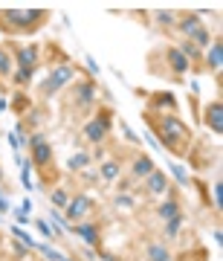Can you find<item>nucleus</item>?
I'll return each instance as SVG.
<instances>
[{"mask_svg": "<svg viewBox=\"0 0 223 261\" xmlns=\"http://www.w3.org/2000/svg\"><path fill=\"white\" fill-rule=\"evenodd\" d=\"M93 212V197L90 195H75V197H70V203L64 206V218L70 221V224H78V221H84L87 215Z\"/></svg>", "mask_w": 223, "mask_h": 261, "instance_id": "nucleus-6", "label": "nucleus"}, {"mask_svg": "<svg viewBox=\"0 0 223 261\" xmlns=\"http://www.w3.org/2000/svg\"><path fill=\"white\" fill-rule=\"evenodd\" d=\"M145 258L148 261H171V252H168V247H162V244H148V247H145Z\"/></svg>", "mask_w": 223, "mask_h": 261, "instance_id": "nucleus-19", "label": "nucleus"}, {"mask_svg": "<svg viewBox=\"0 0 223 261\" xmlns=\"http://www.w3.org/2000/svg\"><path fill=\"white\" fill-rule=\"evenodd\" d=\"M180 226H183V215L174 218V221H165V235L168 238H177V235H180Z\"/></svg>", "mask_w": 223, "mask_h": 261, "instance_id": "nucleus-26", "label": "nucleus"}, {"mask_svg": "<svg viewBox=\"0 0 223 261\" xmlns=\"http://www.w3.org/2000/svg\"><path fill=\"white\" fill-rule=\"evenodd\" d=\"M183 56L188 58V64H197V61H203V49L197 47V44H191V41H186L183 47H177Z\"/></svg>", "mask_w": 223, "mask_h": 261, "instance_id": "nucleus-21", "label": "nucleus"}, {"mask_svg": "<svg viewBox=\"0 0 223 261\" xmlns=\"http://www.w3.org/2000/svg\"><path fill=\"white\" fill-rule=\"evenodd\" d=\"M113 128V111L110 108H99L90 122H84V140L90 142V145H102L107 140V134Z\"/></svg>", "mask_w": 223, "mask_h": 261, "instance_id": "nucleus-4", "label": "nucleus"}, {"mask_svg": "<svg viewBox=\"0 0 223 261\" xmlns=\"http://www.w3.org/2000/svg\"><path fill=\"white\" fill-rule=\"evenodd\" d=\"M38 229L44 232V238H52V235H55V229H49V224H47V221H38Z\"/></svg>", "mask_w": 223, "mask_h": 261, "instance_id": "nucleus-29", "label": "nucleus"}, {"mask_svg": "<svg viewBox=\"0 0 223 261\" xmlns=\"http://www.w3.org/2000/svg\"><path fill=\"white\" fill-rule=\"evenodd\" d=\"M203 122H206V128L214 130V134H220V130H223V102H220V99H212V102L206 105Z\"/></svg>", "mask_w": 223, "mask_h": 261, "instance_id": "nucleus-9", "label": "nucleus"}, {"mask_svg": "<svg viewBox=\"0 0 223 261\" xmlns=\"http://www.w3.org/2000/svg\"><path fill=\"white\" fill-rule=\"evenodd\" d=\"M6 209H9V203H6V200L0 197V212H6Z\"/></svg>", "mask_w": 223, "mask_h": 261, "instance_id": "nucleus-32", "label": "nucleus"}, {"mask_svg": "<svg viewBox=\"0 0 223 261\" xmlns=\"http://www.w3.org/2000/svg\"><path fill=\"white\" fill-rule=\"evenodd\" d=\"M0 252H3V235H0Z\"/></svg>", "mask_w": 223, "mask_h": 261, "instance_id": "nucleus-33", "label": "nucleus"}, {"mask_svg": "<svg viewBox=\"0 0 223 261\" xmlns=\"http://www.w3.org/2000/svg\"><path fill=\"white\" fill-rule=\"evenodd\" d=\"M203 61H206V70H212L214 75H220V67H223V44H220V38H214V44L206 47Z\"/></svg>", "mask_w": 223, "mask_h": 261, "instance_id": "nucleus-12", "label": "nucleus"}, {"mask_svg": "<svg viewBox=\"0 0 223 261\" xmlns=\"http://www.w3.org/2000/svg\"><path fill=\"white\" fill-rule=\"evenodd\" d=\"M12 67H15V56L6 47H0V82H9L12 79V73H15Z\"/></svg>", "mask_w": 223, "mask_h": 261, "instance_id": "nucleus-18", "label": "nucleus"}, {"mask_svg": "<svg viewBox=\"0 0 223 261\" xmlns=\"http://www.w3.org/2000/svg\"><path fill=\"white\" fill-rule=\"evenodd\" d=\"M49 20L47 9H0V32L6 35H32Z\"/></svg>", "mask_w": 223, "mask_h": 261, "instance_id": "nucleus-2", "label": "nucleus"}, {"mask_svg": "<svg viewBox=\"0 0 223 261\" xmlns=\"http://www.w3.org/2000/svg\"><path fill=\"white\" fill-rule=\"evenodd\" d=\"M29 154H32V166L41 171L44 183H55L58 171H55V160H52V145L44 134H35L29 137Z\"/></svg>", "mask_w": 223, "mask_h": 261, "instance_id": "nucleus-3", "label": "nucleus"}, {"mask_svg": "<svg viewBox=\"0 0 223 261\" xmlns=\"http://www.w3.org/2000/svg\"><path fill=\"white\" fill-rule=\"evenodd\" d=\"M154 160L148 157V154H136V160H133V168H130V174H133V180H145L154 171Z\"/></svg>", "mask_w": 223, "mask_h": 261, "instance_id": "nucleus-16", "label": "nucleus"}, {"mask_svg": "<svg viewBox=\"0 0 223 261\" xmlns=\"http://www.w3.org/2000/svg\"><path fill=\"white\" fill-rule=\"evenodd\" d=\"M70 229H73L78 238H84V241L90 244V247H99V244H102V229H99V224H90V221H78V224H70Z\"/></svg>", "mask_w": 223, "mask_h": 261, "instance_id": "nucleus-11", "label": "nucleus"}, {"mask_svg": "<svg viewBox=\"0 0 223 261\" xmlns=\"http://www.w3.org/2000/svg\"><path fill=\"white\" fill-rule=\"evenodd\" d=\"M142 183H145V189H142L145 195H165V192H168V177L159 171V168H154Z\"/></svg>", "mask_w": 223, "mask_h": 261, "instance_id": "nucleus-14", "label": "nucleus"}, {"mask_svg": "<svg viewBox=\"0 0 223 261\" xmlns=\"http://www.w3.org/2000/svg\"><path fill=\"white\" fill-rule=\"evenodd\" d=\"M154 18L159 20V27H177V15L174 12H157Z\"/></svg>", "mask_w": 223, "mask_h": 261, "instance_id": "nucleus-27", "label": "nucleus"}, {"mask_svg": "<svg viewBox=\"0 0 223 261\" xmlns=\"http://www.w3.org/2000/svg\"><path fill=\"white\" fill-rule=\"evenodd\" d=\"M220 192H223V183L217 180V183H214V197H212V203H214V212H220Z\"/></svg>", "mask_w": 223, "mask_h": 261, "instance_id": "nucleus-28", "label": "nucleus"}, {"mask_svg": "<svg viewBox=\"0 0 223 261\" xmlns=\"http://www.w3.org/2000/svg\"><path fill=\"white\" fill-rule=\"evenodd\" d=\"M145 122L151 125V130L157 134V140L162 142V148H168L174 157H186L191 154V130L186 122H180V116L174 113H145Z\"/></svg>", "mask_w": 223, "mask_h": 261, "instance_id": "nucleus-1", "label": "nucleus"}, {"mask_svg": "<svg viewBox=\"0 0 223 261\" xmlns=\"http://www.w3.org/2000/svg\"><path fill=\"white\" fill-rule=\"evenodd\" d=\"M165 64L171 67V70H174V79H183V75H186L188 70H191L188 58L183 56V53H180L177 47H168V49H165Z\"/></svg>", "mask_w": 223, "mask_h": 261, "instance_id": "nucleus-13", "label": "nucleus"}, {"mask_svg": "<svg viewBox=\"0 0 223 261\" xmlns=\"http://www.w3.org/2000/svg\"><path fill=\"white\" fill-rule=\"evenodd\" d=\"M49 200H52V206H61V209H64V206L70 203V195H67L64 189H52V192H49Z\"/></svg>", "mask_w": 223, "mask_h": 261, "instance_id": "nucleus-25", "label": "nucleus"}, {"mask_svg": "<svg viewBox=\"0 0 223 261\" xmlns=\"http://www.w3.org/2000/svg\"><path fill=\"white\" fill-rule=\"evenodd\" d=\"M102 261H122V258H116V255H107V252H102Z\"/></svg>", "mask_w": 223, "mask_h": 261, "instance_id": "nucleus-31", "label": "nucleus"}, {"mask_svg": "<svg viewBox=\"0 0 223 261\" xmlns=\"http://www.w3.org/2000/svg\"><path fill=\"white\" fill-rule=\"evenodd\" d=\"M174 29H180V32H183V35L191 41V38H194L197 32L203 29V23H200V15H194V12H186V15H180V18H177V27H174Z\"/></svg>", "mask_w": 223, "mask_h": 261, "instance_id": "nucleus-15", "label": "nucleus"}, {"mask_svg": "<svg viewBox=\"0 0 223 261\" xmlns=\"http://www.w3.org/2000/svg\"><path fill=\"white\" fill-rule=\"evenodd\" d=\"M9 108H12L15 113H26V111H29V96H26V93H15V99L9 102Z\"/></svg>", "mask_w": 223, "mask_h": 261, "instance_id": "nucleus-23", "label": "nucleus"}, {"mask_svg": "<svg viewBox=\"0 0 223 261\" xmlns=\"http://www.w3.org/2000/svg\"><path fill=\"white\" fill-rule=\"evenodd\" d=\"M73 75H78V70H75L73 64H61V67H55L52 73H49V79L44 84H41V93L44 96H52V93H58L64 84H70L73 82Z\"/></svg>", "mask_w": 223, "mask_h": 261, "instance_id": "nucleus-5", "label": "nucleus"}, {"mask_svg": "<svg viewBox=\"0 0 223 261\" xmlns=\"http://www.w3.org/2000/svg\"><path fill=\"white\" fill-rule=\"evenodd\" d=\"M12 56H15L20 70H32L35 73L38 61H41V47H18V49H12Z\"/></svg>", "mask_w": 223, "mask_h": 261, "instance_id": "nucleus-10", "label": "nucleus"}, {"mask_svg": "<svg viewBox=\"0 0 223 261\" xmlns=\"http://www.w3.org/2000/svg\"><path fill=\"white\" fill-rule=\"evenodd\" d=\"M96 102V82L93 79H81V82L73 84V105L78 111H87V108H93Z\"/></svg>", "mask_w": 223, "mask_h": 261, "instance_id": "nucleus-7", "label": "nucleus"}, {"mask_svg": "<svg viewBox=\"0 0 223 261\" xmlns=\"http://www.w3.org/2000/svg\"><path fill=\"white\" fill-rule=\"evenodd\" d=\"M90 166V154H73V157H70V168H73V171H84V168Z\"/></svg>", "mask_w": 223, "mask_h": 261, "instance_id": "nucleus-24", "label": "nucleus"}, {"mask_svg": "<svg viewBox=\"0 0 223 261\" xmlns=\"http://www.w3.org/2000/svg\"><path fill=\"white\" fill-rule=\"evenodd\" d=\"M157 215L162 218V221H174V218H180V203H177V195H168V200L165 203H159V209H157Z\"/></svg>", "mask_w": 223, "mask_h": 261, "instance_id": "nucleus-17", "label": "nucleus"}, {"mask_svg": "<svg viewBox=\"0 0 223 261\" xmlns=\"http://www.w3.org/2000/svg\"><path fill=\"white\" fill-rule=\"evenodd\" d=\"M32 75H35L32 70H20V67H18V70L12 73V79H9V82H12V84H18V87H26V84L32 82Z\"/></svg>", "mask_w": 223, "mask_h": 261, "instance_id": "nucleus-22", "label": "nucleus"}, {"mask_svg": "<svg viewBox=\"0 0 223 261\" xmlns=\"http://www.w3.org/2000/svg\"><path fill=\"white\" fill-rule=\"evenodd\" d=\"M148 111L151 113H174V116H177V96L168 93V90H157V93H151Z\"/></svg>", "mask_w": 223, "mask_h": 261, "instance_id": "nucleus-8", "label": "nucleus"}, {"mask_svg": "<svg viewBox=\"0 0 223 261\" xmlns=\"http://www.w3.org/2000/svg\"><path fill=\"white\" fill-rule=\"evenodd\" d=\"M174 177L180 180V183H188V177H186V171H183V168H180V166H174Z\"/></svg>", "mask_w": 223, "mask_h": 261, "instance_id": "nucleus-30", "label": "nucleus"}, {"mask_svg": "<svg viewBox=\"0 0 223 261\" xmlns=\"http://www.w3.org/2000/svg\"><path fill=\"white\" fill-rule=\"evenodd\" d=\"M122 174V166L116 163V160H107V163H102V171H99V177L104 180V183H110V180H116Z\"/></svg>", "mask_w": 223, "mask_h": 261, "instance_id": "nucleus-20", "label": "nucleus"}]
</instances>
